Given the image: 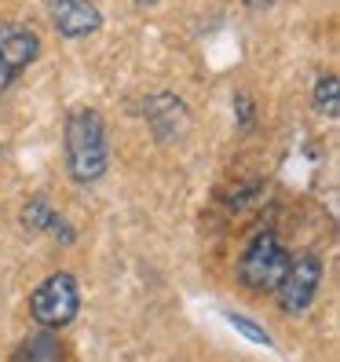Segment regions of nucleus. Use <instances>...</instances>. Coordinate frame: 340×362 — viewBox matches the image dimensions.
I'll use <instances>...</instances> for the list:
<instances>
[{
  "mask_svg": "<svg viewBox=\"0 0 340 362\" xmlns=\"http://www.w3.org/2000/svg\"><path fill=\"white\" fill-rule=\"evenodd\" d=\"M62 143H66V173L74 183L88 187L99 183L106 165H110V136H106V121L92 106H81L66 117L62 129Z\"/></svg>",
  "mask_w": 340,
  "mask_h": 362,
  "instance_id": "obj_1",
  "label": "nucleus"
},
{
  "mask_svg": "<svg viewBox=\"0 0 340 362\" xmlns=\"http://www.w3.org/2000/svg\"><path fill=\"white\" fill-rule=\"evenodd\" d=\"M286 267H289V249L279 242L274 230H260V234H252V242L242 252L238 279L252 293H274V286L282 282Z\"/></svg>",
  "mask_w": 340,
  "mask_h": 362,
  "instance_id": "obj_2",
  "label": "nucleus"
},
{
  "mask_svg": "<svg viewBox=\"0 0 340 362\" xmlns=\"http://www.w3.org/2000/svg\"><path fill=\"white\" fill-rule=\"evenodd\" d=\"M81 311V286L70 271H55L30 293V315L40 329L70 326Z\"/></svg>",
  "mask_w": 340,
  "mask_h": 362,
  "instance_id": "obj_3",
  "label": "nucleus"
},
{
  "mask_svg": "<svg viewBox=\"0 0 340 362\" xmlns=\"http://www.w3.org/2000/svg\"><path fill=\"white\" fill-rule=\"evenodd\" d=\"M322 260L315 252H289V267L282 274V282L274 286V296H279V308L286 315H304L315 296H318V286H322Z\"/></svg>",
  "mask_w": 340,
  "mask_h": 362,
  "instance_id": "obj_4",
  "label": "nucleus"
},
{
  "mask_svg": "<svg viewBox=\"0 0 340 362\" xmlns=\"http://www.w3.org/2000/svg\"><path fill=\"white\" fill-rule=\"evenodd\" d=\"M40 59V33L23 23H0V92L23 77Z\"/></svg>",
  "mask_w": 340,
  "mask_h": 362,
  "instance_id": "obj_5",
  "label": "nucleus"
},
{
  "mask_svg": "<svg viewBox=\"0 0 340 362\" xmlns=\"http://www.w3.org/2000/svg\"><path fill=\"white\" fill-rule=\"evenodd\" d=\"M48 15L59 37L66 40H88L102 30V11L95 0H48Z\"/></svg>",
  "mask_w": 340,
  "mask_h": 362,
  "instance_id": "obj_6",
  "label": "nucleus"
},
{
  "mask_svg": "<svg viewBox=\"0 0 340 362\" xmlns=\"http://www.w3.org/2000/svg\"><path fill=\"white\" fill-rule=\"evenodd\" d=\"M143 114H146V121H151V129H154L158 139H172L183 124H187V106H183V99L172 95V92L151 95V99L143 103Z\"/></svg>",
  "mask_w": 340,
  "mask_h": 362,
  "instance_id": "obj_7",
  "label": "nucleus"
},
{
  "mask_svg": "<svg viewBox=\"0 0 340 362\" xmlns=\"http://www.w3.org/2000/svg\"><path fill=\"white\" fill-rule=\"evenodd\" d=\"M23 223L30 230H52V234H62L66 238V245L74 242V227L62 220V212H55L45 198H30L26 209H23Z\"/></svg>",
  "mask_w": 340,
  "mask_h": 362,
  "instance_id": "obj_8",
  "label": "nucleus"
},
{
  "mask_svg": "<svg viewBox=\"0 0 340 362\" xmlns=\"http://www.w3.org/2000/svg\"><path fill=\"white\" fill-rule=\"evenodd\" d=\"M11 362H62V344L52 329H37L15 348Z\"/></svg>",
  "mask_w": 340,
  "mask_h": 362,
  "instance_id": "obj_9",
  "label": "nucleus"
},
{
  "mask_svg": "<svg viewBox=\"0 0 340 362\" xmlns=\"http://www.w3.org/2000/svg\"><path fill=\"white\" fill-rule=\"evenodd\" d=\"M315 110L329 121L340 117V81H336V74H326V77L315 81Z\"/></svg>",
  "mask_w": 340,
  "mask_h": 362,
  "instance_id": "obj_10",
  "label": "nucleus"
},
{
  "mask_svg": "<svg viewBox=\"0 0 340 362\" xmlns=\"http://www.w3.org/2000/svg\"><path fill=\"white\" fill-rule=\"evenodd\" d=\"M227 322L235 326L238 333H245L249 340H257V344H271V337H267V333H264V329H260L257 322H249L245 315H235V311H227Z\"/></svg>",
  "mask_w": 340,
  "mask_h": 362,
  "instance_id": "obj_11",
  "label": "nucleus"
},
{
  "mask_svg": "<svg viewBox=\"0 0 340 362\" xmlns=\"http://www.w3.org/2000/svg\"><path fill=\"white\" fill-rule=\"evenodd\" d=\"M235 117H238V129H252V99H249V92L235 95Z\"/></svg>",
  "mask_w": 340,
  "mask_h": 362,
  "instance_id": "obj_12",
  "label": "nucleus"
},
{
  "mask_svg": "<svg viewBox=\"0 0 340 362\" xmlns=\"http://www.w3.org/2000/svg\"><path fill=\"white\" fill-rule=\"evenodd\" d=\"M274 4V0H245V8H252V11H267Z\"/></svg>",
  "mask_w": 340,
  "mask_h": 362,
  "instance_id": "obj_13",
  "label": "nucleus"
},
{
  "mask_svg": "<svg viewBox=\"0 0 340 362\" xmlns=\"http://www.w3.org/2000/svg\"><path fill=\"white\" fill-rule=\"evenodd\" d=\"M136 4H139V8H154V4H158V0H136Z\"/></svg>",
  "mask_w": 340,
  "mask_h": 362,
  "instance_id": "obj_14",
  "label": "nucleus"
}]
</instances>
